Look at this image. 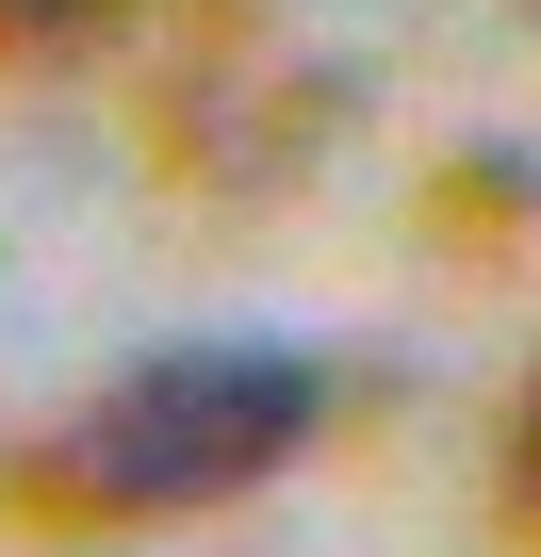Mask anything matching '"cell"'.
<instances>
[{
    "instance_id": "obj_4",
    "label": "cell",
    "mask_w": 541,
    "mask_h": 557,
    "mask_svg": "<svg viewBox=\"0 0 541 557\" xmlns=\"http://www.w3.org/2000/svg\"><path fill=\"white\" fill-rule=\"evenodd\" d=\"M132 17V0H0V50H34V66H66V50H99Z\"/></svg>"
},
{
    "instance_id": "obj_1",
    "label": "cell",
    "mask_w": 541,
    "mask_h": 557,
    "mask_svg": "<svg viewBox=\"0 0 541 557\" xmlns=\"http://www.w3.org/2000/svg\"><path fill=\"white\" fill-rule=\"evenodd\" d=\"M329 426V361L312 345H148L66 443L50 475L115 524H181V508H230L262 475H296Z\"/></svg>"
},
{
    "instance_id": "obj_2",
    "label": "cell",
    "mask_w": 541,
    "mask_h": 557,
    "mask_svg": "<svg viewBox=\"0 0 541 557\" xmlns=\"http://www.w3.org/2000/svg\"><path fill=\"white\" fill-rule=\"evenodd\" d=\"M329 115H345V50L296 17V0H230V17L164 66V148H181V181H230V197L296 181L329 148Z\"/></svg>"
},
{
    "instance_id": "obj_3",
    "label": "cell",
    "mask_w": 541,
    "mask_h": 557,
    "mask_svg": "<svg viewBox=\"0 0 541 557\" xmlns=\"http://www.w3.org/2000/svg\"><path fill=\"white\" fill-rule=\"evenodd\" d=\"M427 197H443V230H459V246H508V230L541 213V148H443V181H427Z\"/></svg>"
},
{
    "instance_id": "obj_5",
    "label": "cell",
    "mask_w": 541,
    "mask_h": 557,
    "mask_svg": "<svg viewBox=\"0 0 541 557\" xmlns=\"http://www.w3.org/2000/svg\"><path fill=\"white\" fill-rule=\"evenodd\" d=\"M508 508L541 524V377H525V410H508Z\"/></svg>"
}]
</instances>
